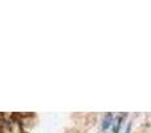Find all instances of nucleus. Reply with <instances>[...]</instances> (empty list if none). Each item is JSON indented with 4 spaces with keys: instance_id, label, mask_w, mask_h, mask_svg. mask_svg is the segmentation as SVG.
Masks as SVG:
<instances>
[{
    "instance_id": "obj_3",
    "label": "nucleus",
    "mask_w": 151,
    "mask_h": 133,
    "mask_svg": "<svg viewBox=\"0 0 151 133\" xmlns=\"http://www.w3.org/2000/svg\"><path fill=\"white\" fill-rule=\"evenodd\" d=\"M111 120H113V116H111V115H107L106 117H105L104 124H102V128H104V131H106V129L109 128V125H110V123H111Z\"/></svg>"
},
{
    "instance_id": "obj_2",
    "label": "nucleus",
    "mask_w": 151,
    "mask_h": 133,
    "mask_svg": "<svg viewBox=\"0 0 151 133\" xmlns=\"http://www.w3.org/2000/svg\"><path fill=\"white\" fill-rule=\"evenodd\" d=\"M119 125H121V117H115L111 120V123H110L109 128L106 129L107 133H117L118 129H119Z\"/></svg>"
},
{
    "instance_id": "obj_1",
    "label": "nucleus",
    "mask_w": 151,
    "mask_h": 133,
    "mask_svg": "<svg viewBox=\"0 0 151 133\" xmlns=\"http://www.w3.org/2000/svg\"><path fill=\"white\" fill-rule=\"evenodd\" d=\"M17 129L15 121H9V120H0V133H15Z\"/></svg>"
}]
</instances>
